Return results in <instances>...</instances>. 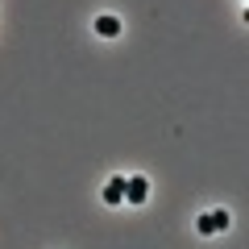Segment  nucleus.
Instances as JSON below:
<instances>
[{"label":"nucleus","instance_id":"2","mask_svg":"<svg viewBox=\"0 0 249 249\" xmlns=\"http://www.w3.org/2000/svg\"><path fill=\"white\" fill-rule=\"evenodd\" d=\"M145 196H150V183H145L142 175L124 178V199H129V204H145Z\"/></svg>","mask_w":249,"mask_h":249},{"label":"nucleus","instance_id":"1","mask_svg":"<svg viewBox=\"0 0 249 249\" xmlns=\"http://www.w3.org/2000/svg\"><path fill=\"white\" fill-rule=\"evenodd\" d=\"M224 229H229V212H224V208H216V212H204V216H199V232H204V237L224 232Z\"/></svg>","mask_w":249,"mask_h":249},{"label":"nucleus","instance_id":"3","mask_svg":"<svg viewBox=\"0 0 249 249\" xmlns=\"http://www.w3.org/2000/svg\"><path fill=\"white\" fill-rule=\"evenodd\" d=\"M96 34L100 37H116L121 34V21H116L112 13H104V17H96Z\"/></svg>","mask_w":249,"mask_h":249},{"label":"nucleus","instance_id":"4","mask_svg":"<svg viewBox=\"0 0 249 249\" xmlns=\"http://www.w3.org/2000/svg\"><path fill=\"white\" fill-rule=\"evenodd\" d=\"M124 199V178L116 175V178H108V187H104V204H121Z\"/></svg>","mask_w":249,"mask_h":249}]
</instances>
